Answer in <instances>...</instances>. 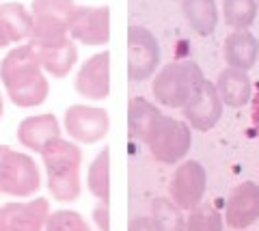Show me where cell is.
<instances>
[{
  "mask_svg": "<svg viewBox=\"0 0 259 231\" xmlns=\"http://www.w3.org/2000/svg\"><path fill=\"white\" fill-rule=\"evenodd\" d=\"M61 121L56 119L52 113H44V115H32L22 119L18 125V141L20 145H24L28 151L41 156L44 149L50 145L52 141L61 138Z\"/></svg>",
  "mask_w": 259,
  "mask_h": 231,
  "instance_id": "cell-15",
  "label": "cell"
},
{
  "mask_svg": "<svg viewBox=\"0 0 259 231\" xmlns=\"http://www.w3.org/2000/svg\"><path fill=\"white\" fill-rule=\"evenodd\" d=\"M182 110H184V119H186V123L190 125V130L209 132L221 121L225 104L216 91V84L205 78V80L194 89V93L190 95V100L186 102V106Z\"/></svg>",
  "mask_w": 259,
  "mask_h": 231,
  "instance_id": "cell-10",
  "label": "cell"
},
{
  "mask_svg": "<svg viewBox=\"0 0 259 231\" xmlns=\"http://www.w3.org/2000/svg\"><path fill=\"white\" fill-rule=\"evenodd\" d=\"M48 93H50V82H48V76L44 74L39 80L28 84L26 89L11 93L9 100L20 108H37L48 100Z\"/></svg>",
  "mask_w": 259,
  "mask_h": 231,
  "instance_id": "cell-26",
  "label": "cell"
},
{
  "mask_svg": "<svg viewBox=\"0 0 259 231\" xmlns=\"http://www.w3.org/2000/svg\"><path fill=\"white\" fill-rule=\"evenodd\" d=\"M69 39L82 45H106L110 41V9L76 7L69 18Z\"/></svg>",
  "mask_w": 259,
  "mask_h": 231,
  "instance_id": "cell-11",
  "label": "cell"
},
{
  "mask_svg": "<svg viewBox=\"0 0 259 231\" xmlns=\"http://www.w3.org/2000/svg\"><path fill=\"white\" fill-rule=\"evenodd\" d=\"M41 188V171L30 156L0 145V193L32 197Z\"/></svg>",
  "mask_w": 259,
  "mask_h": 231,
  "instance_id": "cell-4",
  "label": "cell"
},
{
  "mask_svg": "<svg viewBox=\"0 0 259 231\" xmlns=\"http://www.w3.org/2000/svg\"><path fill=\"white\" fill-rule=\"evenodd\" d=\"M250 110H253L250 115H253V125H255L257 136H259V91L253 95V108H250Z\"/></svg>",
  "mask_w": 259,
  "mask_h": 231,
  "instance_id": "cell-30",
  "label": "cell"
},
{
  "mask_svg": "<svg viewBox=\"0 0 259 231\" xmlns=\"http://www.w3.org/2000/svg\"><path fill=\"white\" fill-rule=\"evenodd\" d=\"M87 186L100 203L110 201V149L104 147L100 154L93 158L87 171Z\"/></svg>",
  "mask_w": 259,
  "mask_h": 231,
  "instance_id": "cell-22",
  "label": "cell"
},
{
  "mask_svg": "<svg viewBox=\"0 0 259 231\" xmlns=\"http://www.w3.org/2000/svg\"><path fill=\"white\" fill-rule=\"evenodd\" d=\"M207 188V173L199 160H184L177 164V169L168 184V199L182 212H192L203 201Z\"/></svg>",
  "mask_w": 259,
  "mask_h": 231,
  "instance_id": "cell-9",
  "label": "cell"
},
{
  "mask_svg": "<svg viewBox=\"0 0 259 231\" xmlns=\"http://www.w3.org/2000/svg\"><path fill=\"white\" fill-rule=\"evenodd\" d=\"M46 74L37 57V48L30 41L15 45L5 54L0 63V82H3L7 95L26 89L28 84L39 80Z\"/></svg>",
  "mask_w": 259,
  "mask_h": 231,
  "instance_id": "cell-7",
  "label": "cell"
},
{
  "mask_svg": "<svg viewBox=\"0 0 259 231\" xmlns=\"http://www.w3.org/2000/svg\"><path fill=\"white\" fill-rule=\"evenodd\" d=\"M151 156L162 164H180L186 160L192 145V130L186 121L162 117L149 141L145 143Z\"/></svg>",
  "mask_w": 259,
  "mask_h": 231,
  "instance_id": "cell-5",
  "label": "cell"
},
{
  "mask_svg": "<svg viewBox=\"0 0 259 231\" xmlns=\"http://www.w3.org/2000/svg\"><path fill=\"white\" fill-rule=\"evenodd\" d=\"M76 9L74 0H32V35L35 48H54L69 39V18Z\"/></svg>",
  "mask_w": 259,
  "mask_h": 231,
  "instance_id": "cell-3",
  "label": "cell"
},
{
  "mask_svg": "<svg viewBox=\"0 0 259 231\" xmlns=\"http://www.w3.org/2000/svg\"><path fill=\"white\" fill-rule=\"evenodd\" d=\"M127 231H158V229L151 222L149 216H134L132 220H130Z\"/></svg>",
  "mask_w": 259,
  "mask_h": 231,
  "instance_id": "cell-29",
  "label": "cell"
},
{
  "mask_svg": "<svg viewBox=\"0 0 259 231\" xmlns=\"http://www.w3.org/2000/svg\"><path fill=\"white\" fill-rule=\"evenodd\" d=\"M91 218H93L95 227L100 231H110V208H108V203L95 205L93 212H91Z\"/></svg>",
  "mask_w": 259,
  "mask_h": 231,
  "instance_id": "cell-28",
  "label": "cell"
},
{
  "mask_svg": "<svg viewBox=\"0 0 259 231\" xmlns=\"http://www.w3.org/2000/svg\"><path fill=\"white\" fill-rule=\"evenodd\" d=\"M44 231H91V227L74 210H56L50 214Z\"/></svg>",
  "mask_w": 259,
  "mask_h": 231,
  "instance_id": "cell-27",
  "label": "cell"
},
{
  "mask_svg": "<svg viewBox=\"0 0 259 231\" xmlns=\"http://www.w3.org/2000/svg\"><path fill=\"white\" fill-rule=\"evenodd\" d=\"M5 113V98H3V93H0V117H3Z\"/></svg>",
  "mask_w": 259,
  "mask_h": 231,
  "instance_id": "cell-31",
  "label": "cell"
},
{
  "mask_svg": "<svg viewBox=\"0 0 259 231\" xmlns=\"http://www.w3.org/2000/svg\"><path fill=\"white\" fill-rule=\"evenodd\" d=\"M225 61L227 67L248 71L259 59V41L250 30H231L225 39Z\"/></svg>",
  "mask_w": 259,
  "mask_h": 231,
  "instance_id": "cell-18",
  "label": "cell"
},
{
  "mask_svg": "<svg viewBox=\"0 0 259 231\" xmlns=\"http://www.w3.org/2000/svg\"><path fill=\"white\" fill-rule=\"evenodd\" d=\"M32 15L22 3L0 5V45H20L30 41Z\"/></svg>",
  "mask_w": 259,
  "mask_h": 231,
  "instance_id": "cell-16",
  "label": "cell"
},
{
  "mask_svg": "<svg viewBox=\"0 0 259 231\" xmlns=\"http://www.w3.org/2000/svg\"><path fill=\"white\" fill-rule=\"evenodd\" d=\"M0 48H3V45H0Z\"/></svg>",
  "mask_w": 259,
  "mask_h": 231,
  "instance_id": "cell-33",
  "label": "cell"
},
{
  "mask_svg": "<svg viewBox=\"0 0 259 231\" xmlns=\"http://www.w3.org/2000/svg\"><path fill=\"white\" fill-rule=\"evenodd\" d=\"M257 5H259V0H257Z\"/></svg>",
  "mask_w": 259,
  "mask_h": 231,
  "instance_id": "cell-32",
  "label": "cell"
},
{
  "mask_svg": "<svg viewBox=\"0 0 259 231\" xmlns=\"http://www.w3.org/2000/svg\"><path fill=\"white\" fill-rule=\"evenodd\" d=\"M41 160L50 195L61 203L76 201L82 193V184H80L82 151H80V147L74 141H65L61 136L44 149Z\"/></svg>",
  "mask_w": 259,
  "mask_h": 231,
  "instance_id": "cell-1",
  "label": "cell"
},
{
  "mask_svg": "<svg viewBox=\"0 0 259 231\" xmlns=\"http://www.w3.org/2000/svg\"><path fill=\"white\" fill-rule=\"evenodd\" d=\"M225 218L212 205H203L194 208L188 218H186V231H223Z\"/></svg>",
  "mask_w": 259,
  "mask_h": 231,
  "instance_id": "cell-25",
  "label": "cell"
},
{
  "mask_svg": "<svg viewBox=\"0 0 259 231\" xmlns=\"http://www.w3.org/2000/svg\"><path fill=\"white\" fill-rule=\"evenodd\" d=\"M74 89L78 95L100 102L110 95V52L102 50L89 57L74 76Z\"/></svg>",
  "mask_w": 259,
  "mask_h": 231,
  "instance_id": "cell-13",
  "label": "cell"
},
{
  "mask_svg": "<svg viewBox=\"0 0 259 231\" xmlns=\"http://www.w3.org/2000/svg\"><path fill=\"white\" fill-rule=\"evenodd\" d=\"M151 222L158 231H186L184 212L168 197H156L151 203Z\"/></svg>",
  "mask_w": 259,
  "mask_h": 231,
  "instance_id": "cell-23",
  "label": "cell"
},
{
  "mask_svg": "<svg viewBox=\"0 0 259 231\" xmlns=\"http://www.w3.org/2000/svg\"><path fill=\"white\" fill-rule=\"evenodd\" d=\"M164 117L160 113V108L156 104H151L149 100L145 98H132L127 104V127H130V134L141 141V143H147L149 136L153 134V130L158 127L160 119Z\"/></svg>",
  "mask_w": 259,
  "mask_h": 231,
  "instance_id": "cell-19",
  "label": "cell"
},
{
  "mask_svg": "<svg viewBox=\"0 0 259 231\" xmlns=\"http://www.w3.org/2000/svg\"><path fill=\"white\" fill-rule=\"evenodd\" d=\"M63 130L69 134V138L80 145H95L100 143L110 130V115L104 108L89 106V104H74L65 110Z\"/></svg>",
  "mask_w": 259,
  "mask_h": 231,
  "instance_id": "cell-8",
  "label": "cell"
},
{
  "mask_svg": "<svg viewBox=\"0 0 259 231\" xmlns=\"http://www.w3.org/2000/svg\"><path fill=\"white\" fill-rule=\"evenodd\" d=\"M223 218L227 225L236 231L255 225L259 220V184H255V181H242V184L233 186L225 201Z\"/></svg>",
  "mask_w": 259,
  "mask_h": 231,
  "instance_id": "cell-14",
  "label": "cell"
},
{
  "mask_svg": "<svg viewBox=\"0 0 259 231\" xmlns=\"http://www.w3.org/2000/svg\"><path fill=\"white\" fill-rule=\"evenodd\" d=\"M216 91L221 95L223 104L229 108H242L253 100V82L248 71L225 67L216 78Z\"/></svg>",
  "mask_w": 259,
  "mask_h": 231,
  "instance_id": "cell-17",
  "label": "cell"
},
{
  "mask_svg": "<svg viewBox=\"0 0 259 231\" xmlns=\"http://www.w3.org/2000/svg\"><path fill=\"white\" fill-rule=\"evenodd\" d=\"M203 80V71L194 61H173L156 71L151 82V93L162 106L184 108L194 89Z\"/></svg>",
  "mask_w": 259,
  "mask_h": 231,
  "instance_id": "cell-2",
  "label": "cell"
},
{
  "mask_svg": "<svg viewBox=\"0 0 259 231\" xmlns=\"http://www.w3.org/2000/svg\"><path fill=\"white\" fill-rule=\"evenodd\" d=\"M50 214V201L46 197L5 203L0 208V231H44Z\"/></svg>",
  "mask_w": 259,
  "mask_h": 231,
  "instance_id": "cell-12",
  "label": "cell"
},
{
  "mask_svg": "<svg viewBox=\"0 0 259 231\" xmlns=\"http://www.w3.org/2000/svg\"><path fill=\"white\" fill-rule=\"evenodd\" d=\"M160 43L149 28L134 24L127 28V76L132 82L153 78L160 67Z\"/></svg>",
  "mask_w": 259,
  "mask_h": 231,
  "instance_id": "cell-6",
  "label": "cell"
},
{
  "mask_svg": "<svg viewBox=\"0 0 259 231\" xmlns=\"http://www.w3.org/2000/svg\"><path fill=\"white\" fill-rule=\"evenodd\" d=\"M182 13L188 26L199 37L214 35L218 26V7L216 0H182Z\"/></svg>",
  "mask_w": 259,
  "mask_h": 231,
  "instance_id": "cell-21",
  "label": "cell"
},
{
  "mask_svg": "<svg viewBox=\"0 0 259 231\" xmlns=\"http://www.w3.org/2000/svg\"><path fill=\"white\" fill-rule=\"evenodd\" d=\"M37 57L46 74L54 78H65L71 74V69L78 63V48L71 39H67L65 43L54 48H37Z\"/></svg>",
  "mask_w": 259,
  "mask_h": 231,
  "instance_id": "cell-20",
  "label": "cell"
},
{
  "mask_svg": "<svg viewBox=\"0 0 259 231\" xmlns=\"http://www.w3.org/2000/svg\"><path fill=\"white\" fill-rule=\"evenodd\" d=\"M257 0H223V18L231 30H248L257 20Z\"/></svg>",
  "mask_w": 259,
  "mask_h": 231,
  "instance_id": "cell-24",
  "label": "cell"
}]
</instances>
